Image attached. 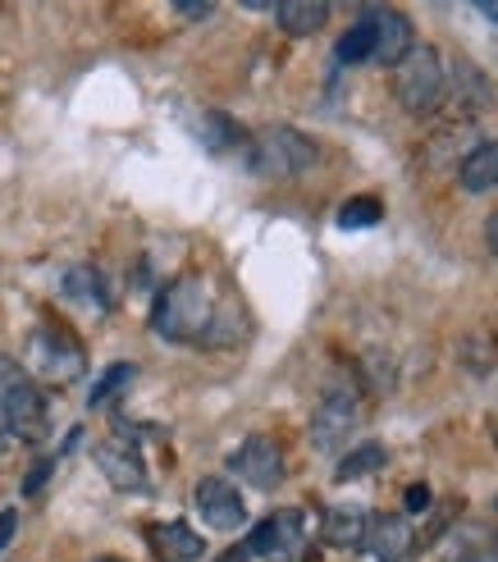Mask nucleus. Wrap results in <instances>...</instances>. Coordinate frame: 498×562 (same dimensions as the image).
I'll use <instances>...</instances> for the list:
<instances>
[{"label":"nucleus","instance_id":"13","mask_svg":"<svg viewBox=\"0 0 498 562\" xmlns=\"http://www.w3.org/2000/svg\"><path fill=\"white\" fill-rule=\"evenodd\" d=\"M380 562H403L411 553V544H417V536H411L407 517H375L366 521V540H362Z\"/></svg>","mask_w":498,"mask_h":562},{"label":"nucleus","instance_id":"6","mask_svg":"<svg viewBox=\"0 0 498 562\" xmlns=\"http://www.w3.org/2000/svg\"><path fill=\"white\" fill-rule=\"evenodd\" d=\"M302 549H307V517H302L297 508L270 513L252 530V540H247V553H252V558H270V562H288Z\"/></svg>","mask_w":498,"mask_h":562},{"label":"nucleus","instance_id":"7","mask_svg":"<svg viewBox=\"0 0 498 562\" xmlns=\"http://www.w3.org/2000/svg\"><path fill=\"white\" fill-rule=\"evenodd\" d=\"M229 467L252 490H274V485L284 481V448L274 443L270 435H252V439L238 443V453L229 458Z\"/></svg>","mask_w":498,"mask_h":562},{"label":"nucleus","instance_id":"30","mask_svg":"<svg viewBox=\"0 0 498 562\" xmlns=\"http://www.w3.org/2000/svg\"><path fill=\"white\" fill-rule=\"evenodd\" d=\"M0 448H5V416H0Z\"/></svg>","mask_w":498,"mask_h":562},{"label":"nucleus","instance_id":"11","mask_svg":"<svg viewBox=\"0 0 498 562\" xmlns=\"http://www.w3.org/2000/svg\"><path fill=\"white\" fill-rule=\"evenodd\" d=\"M147 544H151L156 562H197L202 549H206V540L188 521H156V526H147Z\"/></svg>","mask_w":498,"mask_h":562},{"label":"nucleus","instance_id":"8","mask_svg":"<svg viewBox=\"0 0 498 562\" xmlns=\"http://www.w3.org/2000/svg\"><path fill=\"white\" fill-rule=\"evenodd\" d=\"M192 503H197V513L211 530H238L247 521V503L242 494L219 481V475H206V481H197V494H192Z\"/></svg>","mask_w":498,"mask_h":562},{"label":"nucleus","instance_id":"28","mask_svg":"<svg viewBox=\"0 0 498 562\" xmlns=\"http://www.w3.org/2000/svg\"><path fill=\"white\" fill-rule=\"evenodd\" d=\"M247 558H252V553H247V549H229L225 558H215V562H247Z\"/></svg>","mask_w":498,"mask_h":562},{"label":"nucleus","instance_id":"27","mask_svg":"<svg viewBox=\"0 0 498 562\" xmlns=\"http://www.w3.org/2000/svg\"><path fill=\"white\" fill-rule=\"evenodd\" d=\"M485 243H489V251L498 257V211L489 215V224H485Z\"/></svg>","mask_w":498,"mask_h":562},{"label":"nucleus","instance_id":"18","mask_svg":"<svg viewBox=\"0 0 498 562\" xmlns=\"http://www.w3.org/2000/svg\"><path fill=\"white\" fill-rule=\"evenodd\" d=\"M371 46H375V27H371V14H366L339 37L335 55H339V65H371Z\"/></svg>","mask_w":498,"mask_h":562},{"label":"nucleus","instance_id":"3","mask_svg":"<svg viewBox=\"0 0 498 562\" xmlns=\"http://www.w3.org/2000/svg\"><path fill=\"white\" fill-rule=\"evenodd\" d=\"M252 175L261 179H297L316 165V143L302 137L297 128H265L252 143Z\"/></svg>","mask_w":498,"mask_h":562},{"label":"nucleus","instance_id":"17","mask_svg":"<svg viewBox=\"0 0 498 562\" xmlns=\"http://www.w3.org/2000/svg\"><path fill=\"white\" fill-rule=\"evenodd\" d=\"M325 540L335 549H362L366 540V517L356 508H335L325 517Z\"/></svg>","mask_w":498,"mask_h":562},{"label":"nucleus","instance_id":"24","mask_svg":"<svg viewBox=\"0 0 498 562\" xmlns=\"http://www.w3.org/2000/svg\"><path fill=\"white\" fill-rule=\"evenodd\" d=\"M407 513H430V485H411L407 498H403Z\"/></svg>","mask_w":498,"mask_h":562},{"label":"nucleus","instance_id":"9","mask_svg":"<svg viewBox=\"0 0 498 562\" xmlns=\"http://www.w3.org/2000/svg\"><path fill=\"white\" fill-rule=\"evenodd\" d=\"M352 430H356V398L352 393H325V403L312 416V443L320 453H335Z\"/></svg>","mask_w":498,"mask_h":562},{"label":"nucleus","instance_id":"2","mask_svg":"<svg viewBox=\"0 0 498 562\" xmlns=\"http://www.w3.org/2000/svg\"><path fill=\"white\" fill-rule=\"evenodd\" d=\"M0 416H5V430H14L19 439H27V443L46 439V426H50L46 398L14 357H0Z\"/></svg>","mask_w":498,"mask_h":562},{"label":"nucleus","instance_id":"25","mask_svg":"<svg viewBox=\"0 0 498 562\" xmlns=\"http://www.w3.org/2000/svg\"><path fill=\"white\" fill-rule=\"evenodd\" d=\"M14 530H19V513H14V508H5V513H0V549H5V544L14 540Z\"/></svg>","mask_w":498,"mask_h":562},{"label":"nucleus","instance_id":"16","mask_svg":"<svg viewBox=\"0 0 498 562\" xmlns=\"http://www.w3.org/2000/svg\"><path fill=\"white\" fill-rule=\"evenodd\" d=\"M65 297H73V302H82V306H97V312H105V306H110L105 279H101V270H92V266H73V270L65 274Z\"/></svg>","mask_w":498,"mask_h":562},{"label":"nucleus","instance_id":"5","mask_svg":"<svg viewBox=\"0 0 498 562\" xmlns=\"http://www.w3.org/2000/svg\"><path fill=\"white\" fill-rule=\"evenodd\" d=\"M27 361H33V371L42 375V384H73L82 375V367H88L78 339L65 334V329H55V325L37 329L33 339H27Z\"/></svg>","mask_w":498,"mask_h":562},{"label":"nucleus","instance_id":"20","mask_svg":"<svg viewBox=\"0 0 498 562\" xmlns=\"http://www.w3.org/2000/svg\"><path fill=\"white\" fill-rule=\"evenodd\" d=\"M384 220V202L380 196H348L339 206V229H371Z\"/></svg>","mask_w":498,"mask_h":562},{"label":"nucleus","instance_id":"14","mask_svg":"<svg viewBox=\"0 0 498 562\" xmlns=\"http://www.w3.org/2000/svg\"><path fill=\"white\" fill-rule=\"evenodd\" d=\"M274 19H280V27L288 37H312L325 27L329 5L325 0H284V5H274Z\"/></svg>","mask_w":498,"mask_h":562},{"label":"nucleus","instance_id":"26","mask_svg":"<svg viewBox=\"0 0 498 562\" xmlns=\"http://www.w3.org/2000/svg\"><path fill=\"white\" fill-rule=\"evenodd\" d=\"M183 19H206L211 14V5H206V0H183V5H174Z\"/></svg>","mask_w":498,"mask_h":562},{"label":"nucleus","instance_id":"10","mask_svg":"<svg viewBox=\"0 0 498 562\" xmlns=\"http://www.w3.org/2000/svg\"><path fill=\"white\" fill-rule=\"evenodd\" d=\"M371 27H375L371 65L398 69L411 55V23H407V14H398V10H371Z\"/></svg>","mask_w":498,"mask_h":562},{"label":"nucleus","instance_id":"15","mask_svg":"<svg viewBox=\"0 0 498 562\" xmlns=\"http://www.w3.org/2000/svg\"><path fill=\"white\" fill-rule=\"evenodd\" d=\"M457 179H462L466 192H489V188H498V143H485V147H476L472 156H466Z\"/></svg>","mask_w":498,"mask_h":562},{"label":"nucleus","instance_id":"22","mask_svg":"<svg viewBox=\"0 0 498 562\" xmlns=\"http://www.w3.org/2000/svg\"><path fill=\"white\" fill-rule=\"evenodd\" d=\"M133 380V367H110L105 375H101V384L92 389V407H101V403H110V398H115V393L124 389Z\"/></svg>","mask_w":498,"mask_h":562},{"label":"nucleus","instance_id":"19","mask_svg":"<svg viewBox=\"0 0 498 562\" xmlns=\"http://www.w3.org/2000/svg\"><path fill=\"white\" fill-rule=\"evenodd\" d=\"M389 462V453H384V443H362V448H352V453L339 462V471H335V481H356V475H371L375 467H384Z\"/></svg>","mask_w":498,"mask_h":562},{"label":"nucleus","instance_id":"1","mask_svg":"<svg viewBox=\"0 0 498 562\" xmlns=\"http://www.w3.org/2000/svg\"><path fill=\"white\" fill-rule=\"evenodd\" d=\"M211 321H215V302H211L206 279H197V274L174 279V284L156 297V312H151V329L170 344H202Z\"/></svg>","mask_w":498,"mask_h":562},{"label":"nucleus","instance_id":"29","mask_svg":"<svg viewBox=\"0 0 498 562\" xmlns=\"http://www.w3.org/2000/svg\"><path fill=\"white\" fill-rule=\"evenodd\" d=\"M480 14H485V19H494V23H498V0H485V5H480Z\"/></svg>","mask_w":498,"mask_h":562},{"label":"nucleus","instance_id":"31","mask_svg":"<svg viewBox=\"0 0 498 562\" xmlns=\"http://www.w3.org/2000/svg\"><path fill=\"white\" fill-rule=\"evenodd\" d=\"M97 562H124V558H97Z\"/></svg>","mask_w":498,"mask_h":562},{"label":"nucleus","instance_id":"4","mask_svg":"<svg viewBox=\"0 0 498 562\" xmlns=\"http://www.w3.org/2000/svg\"><path fill=\"white\" fill-rule=\"evenodd\" d=\"M398 101L407 115H430V110L444 101V60H439L434 46H411V55L398 65Z\"/></svg>","mask_w":498,"mask_h":562},{"label":"nucleus","instance_id":"21","mask_svg":"<svg viewBox=\"0 0 498 562\" xmlns=\"http://www.w3.org/2000/svg\"><path fill=\"white\" fill-rule=\"evenodd\" d=\"M202 143H206L211 151L234 147V143H238V124H234V120H225V115H206V137H202Z\"/></svg>","mask_w":498,"mask_h":562},{"label":"nucleus","instance_id":"23","mask_svg":"<svg viewBox=\"0 0 498 562\" xmlns=\"http://www.w3.org/2000/svg\"><path fill=\"white\" fill-rule=\"evenodd\" d=\"M50 471H55V462H50V458H42V462H37L33 471H27V481H23V494H37V490L46 485V475H50Z\"/></svg>","mask_w":498,"mask_h":562},{"label":"nucleus","instance_id":"12","mask_svg":"<svg viewBox=\"0 0 498 562\" xmlns=\"http://www.w3.org/2000/svg\"><path fill=\"white\" fill-rule=\"evenodd\" d=\"M97 467H101V475L115 490H147V467H143V458L133 453V448L124 443V439H105V443H97Z\"/></svg>","mask_w":498,"mask_h":562}]
</instances>
